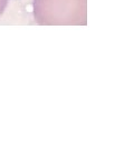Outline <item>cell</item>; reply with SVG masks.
Instances as JSON below:
<instances>
[{"instance_id":"cell-1","label":"cell","mask_w":134,"mask_h":150,"mask_svg":"<svg viewBox=\"0 0 134 150\" xmlns=\"http://www.w3.org/2000/svg\"><path fill=\"white\" fill-rule=\"evenodd\" d=\"M32 12L40 26H86L87 0H34Z\"/></svg>"},{"instance_id":"cell-2","label":"cell","mask_w":134,"mask_h":150,"mask_svg":"<svg viewBox=\"0 0 134 150\" xmlns=\"http://www.w3.org/2000/svg\"><path fill=\"white\" fill-rule=\"evenodd\" d=\"M8 4H9V0H0V16L5 12Z\"/></svg>"}]
</instances>
